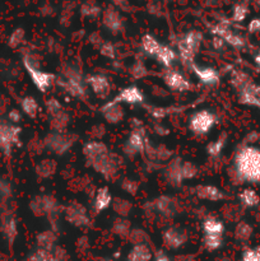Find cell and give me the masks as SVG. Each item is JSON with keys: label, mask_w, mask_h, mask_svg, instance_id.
Instances as JSON below:
<instances>
[{"label": "cell", "mask_w": 260, "mask_h": 261, "mask_svg": "<svg viewBox=\"0 0 260 261\" xmlns=\"http://www.w3.org/2000/svg\"><path fill=\"white\" fill-rule=\"evenodd\" d=\"M101 114L103 115L105 120H106L109 124L116 125L119 122L122 121L125 116L124 109H122V105H109L105 103L103 106L101 107Z\"/></svg>", "instance_id": "cb8c5ba5"}, {"label": "cell", "mask_w": 260, "mask_h": 261, "mask_svg": "<svg viewBox=\"0 0 260 261\" xmlns=\"http://www.w3.org/2000/svg\"><path fill=\"white\" fill-rule=\"evenodd\" d=\"M153 261H173V260L171 259L166 252L160 251L157 255H155V257H153Z\"/></svg>", "instance_id": "816d5d0a"}, {"label": "cell", "mask_w": 260, "mask_h": 261, "mask_svg": "<svg viewBox=\"0 0 260 261\" xmlns=\"http://www.w3.org/2000/svg\"><path fill=\"white\" fill-rule=\"evenodd\" d=\"M233 175L240 182L260 185V147L255 144L241 145L232 161Z\"/></svg>", "instance_id": "6da1fadb"}, {"label": "cell", "mask_w": 260, "mask_h": 261, "mask_svg": "<svg viewBox=\"0 0 260 261\" xmlns=\"http://www.w3.org/2000/svg\"><path fill=\"white\" fill-rule=\"evenodd\" d=\"M121 188H122V190L126 191L127 194H133V195H134V194L137 193L138 188H139V184H138L137 181L129 180V178H127V180L122 181Z\"/></svg>", "instance_id": "7dc6e473"}, {"label": "cell", "mask_w": 260, "mask_h": 261, "mask_svg": "<svg viewBox=\"0 0 260 261\" xmlns=\"http://www.w3.org/2000/svg\"><path fill=\"white\" fill-rule=\"evenodd\" d=\"M63 110V105H61V102L59 101L58 98H55V97H51V98H47L45 101V111L47 112V115L50 117L55 116V115H58L59 112H61Z\"/></svg>", "instance_id": "ab89813d"}, {"label": "cell", "mask_w": 260, "mask_h": 261, "mask_svg": "<svg viewBox=\"0 0 260 261\" xmlns=\"http://www.w3.org/2000/svg\"><path fill=\"white\" fill-rule=\"evenodd\" d=\"M183 161L184 160H181L178 157L172 158L167 163V166L165 168V172H163L168 185L173 186V188H178V186H181L185 182L183 178Z\"/></svg>", "instance_id": "ac0fdd59"}, {"label": "cell", "mask_w": 260, "mask_h": 261, "mask_svg": "<svg viewBox=\"0 0 260 261\" xmlns=\"http://www.w3.org/2000/svg\"><path fill=\"white\" fill-rule=\"evenodd\" d=\"M194 194L198 196L201 200L212 201V203H218L226 199V194L222 189H219L216 185H209V184H204V185H196L194 188Z\"/></svg>", "instance_id": "44dd1931"}, {"label": "cell", "mask_w": 260, "mask_h": 261, "mask_svg": "<svg viewBox=\"0 0 260 261\" xmlns=\"http://www.w3.org/2000/svg\"><path fill=\"white\" fill-rule=\"evenodd\" d=\"M247 14H249V8L245 3H237L233 8H232V22L241 23L246 19Z\"/></svg>", "instance_id": "74e56055"}, {"label": "cell", "mask_w": 260, "mask_h": 261, "mask_svg": "<svg viewBox=\"0 0 260 261\" xmlns=\"http://www.w3.org/2000/svg\"><path fill=\"white\" fill-rule=\"evenodd\" d=\"M254 228L246 221H241L235 227V239L240 242H247L252 237Z\"/></svg>", "instance_id": "1f68e13d"}, {"label": "cell", "mask_w": 260, "mask_h": 261, "mask_svg": "<svg viewBox=\"0 0 260 261\" xmlns=\"http://www.w3.org/2000/svg\"><path fill=\"white\" fill-rule=\"evenodd\" d=\"M145 97L144 93H143L142 89L139 88L135 84H132V86H127L125 88H122L116 96L112 99L107 101L106 103L109 105H142L144 102Z\"/></svg>", "instance_id": "8fae6325"}, {"label": "cell", "mask_w": 260, "mask_h": 261, "mask_svg": "<svg viewBox=\"0 0 260 261\" xmlns=\"http://www.w3.org/2000/svg\"><path fill=\"white\" fill-rule=\"evenodd\" d=\"M20 134L22 129L12 122H0V149L7 154L17 145H20Z\"/></svg>", "instance_id": "30bf717a"}, {"label": "cell", "mask_w": 260, "mask_h": 261, "mask_svg": "<svg viewBox=\"0 0 260 261\" xmlns=\"http://www.w3.org/2000/svg\"><path fill=\"white\" fill-rule=\"evenodd\" d=\"M190 69L194 75L198 78V81L204 86H217L221 81L219 71L214 66L198 65L196 63H193L190 65Z\"/></svg>", "instance_id": "2e32d148"}, {"label": "cell", "mask_w": 260, "mask_h": 261, "mask_svg": "<svg viewBox=\"0 0 260 261\" xmlns=\"http://www.w3.org/2000/svg\"><path fill=\"white\" fill-rule=\"evenodd\" d=\"M109 152L110 148L103 142H101V140H89L82 148V153H83L87 166L93 163L94 161H97L98 158H101L102 155H105Z\"/></svg>", "instance_id": "d6986e66"}, {"label": "cell", "mask_w": 260, "mask_h": 261, "mask_svg": "<svg viewBox=\"0 0 260 261\" xmlns=\"http://www.w3.org/2000/svg\"><path fill=\"white\" fill-rule=\"evenodd\" d=\"M154 132L157 133L158 135H167L168 134V129L167 127H165L163 126V125H161V124H155L154 125Z\"/></svg>", "instance_id": "f5cc1de1"}, {"label": "cell", "mask_w": 260, "mask_h": 261, "mask_svg": "<svg viewBox=\"0 0 260 261\" xmlns=\"http://www.w3.org/2000/svg\"><path fill=\"white\" fill-rule=\"evenodd\" d=\"M78 137L73 133L66 132H50L43 139V145L54 155L63 157L68 154L75 145Z\"/></svg>", "instance_id": "277c9868"}, {"label": "cell", "mask_w": 260, "mask_h": 261, "mask_svg": "<svg viewBox=\"0 0 260 261\" xmlns=\"http://www.w3.org/2000/svg\"><path fill=\"white\" fill-rule=\"evenodd\" d=\"M154 208L161 216L172 218L176 214V201L171 196L162 195L154 200Z\"/></svg>", "instance_id": "d4e9b609"}, {"label": "cell", "mask_w": 260, "mask_h": 261, "mask_svg": "<svg viewBox=\"0 0 260 261\" xmlns=\"http://www.w3.org/2000/svg\"><path fill=\"white\" fill-rule=\"evenodd\" d=\"M8 119H9V121L12 122V124L18 125V122L22 119V115H20V112L18 111V110H12V111L9 112V115H8Z\"/></svg>", "instance_id": "681fc988"}, {"label": "cell", "mask_w": 260, "mask_h": 261, "mask_svg": "<svg viewBox=\"0 0 260 261\" xmlns=\"http://www.w3.org/2000/svg\"><path fill=\"white\" fill-rule=\"evenodd\" d=\"M134 121L135 122H133L132 132L126 137L124 147H122V150H124L127 157H135L138 154H143L145 152V147H147L148 143L143 125L138 120H134Z\"/></svg>", "instance_id": "8992f818"}, {"label": "cell", "mask_w": 260, "mask_h": 261, "mask_svg": "<svg viewBox=\"0 0 260 261\" xmlns=\"http://www.w3.org/2000/svg\"><path fill=\"white\" fill-rule=\"evenodd\" d=\"M203 42V33L200 31L190 30L184 33L177 41V55L185 65L190 66L195 63V56Z\"/></svg>", "instance_id": "3957f363"}, {"label": "cell", "mask_w": 260, "mask_h": 261, "mask_svg": "<svg viewBox=\"0 0 260 261\" xmlns=\"http://www.w3.org/2000/svg\"><path fill=\"white\" fill-rule=\"evenodd\" d=\"M23 40H24V31L22 30V28H18V30H15L14 32H13V35L10 36V46H13V47H17V46H19L20 43L23 42Z\"/></svg>", "instance_id": "bcb514c9"}, {"label": "cell", "mask_w": 260, "mask_h": 261, "mask_svg": "<svg viewBox=\"0 0 260 261\" xmlns=\"http://www.w3.org/2000/svg\"><path fill=\"white\" fill-rule=\"evenodd\" d=\"M112 204V195L107 186H102L96 191L93 198V212L96 214H101L102 212L107 211Z\"/></svg>", "instance_id": "7402d4cb"}, {"label": "cell", "mask_w": 260, "mask_h": 261, "mask_svg": "<svg viewBox=\"0 0 260 261\" xmlns=\"http://www.w3.org/2000/svg\"><path fill=\"white\" fill-rule=\"evenodd\" d=\"M38 102L33 96H25L20 99V109L28 117H36L38 114Z\"/></svg>", "instance_id": "d6a6232c"}, {"label": "cell", "mask_w": 260, "mask_h": 261, "mask_svg": "<svg viewBox=\"0 0 260 261\" xmlns=\"http://www.w3.org/2000/svg\"><path fill=\"white\" fill-rule=\"evenodd\" d=\"M227 140H228V135L226 133L218 135L214 140L209 142L205 147V152L208 154L209 158H213V160H217L222 155L224 148L227 145Z\"/></svg>", "instance_id": "4316f807"}, {"label": "cell", "mask_w": 260, "mask_h": 261, "mask_svg": "<svg viewBox=\"0 0 260 261\" xmlns=\"http://www.w3.org/2000/svg\"><path fill=\"white\" fill-rule=\"evenodd\" d=\"M162 241L168 250H178L188 242V233L177 227H167L162 232Z\"/></svg>", "instance_id": "9a60e30c"}, {"label": "cell", "mask_w": 260, "mask_h": 261, "mask_svg": "<svg viewBox=\"0 0 260 261\" xmlns=\"http://www.w3.org/2000/svg\"><path fill=\"white\" fill-rule=\"evenodd\" d=\"M23 65H24L25 71L30 75L32 83L35 84V87L41 93H46L53 87V84L55 83L56 74L41 70L36 64H33L32 58H30V56H25L23 59Z\"/></svg>", "instance_id": "52a82bcc"}, {"label": "cell", "mask_w": 260, "mask_h": 261, "mask_svg": "<svg viewBox=\"0 0 260 261\" xmlns=\"http://www.w3.org/2000/svg\"><path fill=\"white\" fill-rule=\"evenodd\" d=\"M56 242V234L53 231H45L37 237V245L40 247L38 249L47 250V251H53L55 249Z\"/></svg>", "instance_id": "e575fe53"}, {"label": "cell", "mask_w": 260, "mask_h": 261, "mask_svg": "<svg viewBox=\"0 0 260 261\" xmlns=\"http://www.w3.org/2000/svg\"><path fill=\"white\" fill-rule=\"evenodd\" d=\"M247 31L250 33H260V17L252 18L247 24Z\"/></svg>", "instance_id": "c3c4849f"}, {"label": "cell", "mask_w": 260, "mask_h": 261, "mask_svg": "<svg viewBox=\"0 0 260 261\" xmlns=\"http://www.w3.org/2000/svg\"><path fill=\"white\" fill-rule=\"evenodd\" d=\"M114 7L120 10H127L129 9V0H111Z\"/></svg>", "instance_id": "f907efd6"}, {"label": "cell", "mask_w": 260, "mask_h": 261, "mask_svg": "<svg viewBox=\"0 0 260 261\" xmlns=\"http://www.w3.org/2000/svg\"><path fill=\"white\" fill-rule=\"evenodd\" d=\"M51 122V132H66L69 126V122H70V116H69L68 112L65 110H63L61 112H59L55 116L50 117Z\"/></svg>", "instance_id": "4dcf8cb0"}, {"label": "cell", "mask_w": 260, "mask_h": 261, "mask_svg": "<svg viewBox=\"0 0 260 261\" xmlns=\"http://www.w3.org/2000/svg\"><path fill=\"white\" fill-rule=\"evenodd\" d=\"M161 45H162V43H161L154 36L149 35V33L143 36L142 40H140V47H142V51L145 55L149 56V58H155Z\"/></svg>", "instance_id": "f546056e"}, {"label": "cell", "mask_w": 260, "mask_h": 261, "mask_svg": "<svg viewBox=\"0 0 260 261\" xmlns=\"http://www.w3.org/2000/svg\"><path fill=\"white\" fill-rule=\"evenodd\" d=\"M152 250L145 244H135L127 252L126 261H152Z\"/></svg>", "instance_id": "f1b7e54d"}, {"label": "cell", "mask_w": 260, "mask_h": 261, "mask_svg": "<svg viewBox=\"0 0 260 261\" xmlns=\"http://www.w3.org/2000/svg\"><path fill=\"white\" fill-rule=\"evenodd\" d=\"M199 170L196 167L195 163H193L191 161H183V178L184 181L193 180L196 177Z\"/></svg>", "instance_id": "b9f144b4"}, {"label": "cell", "mask_w": 260, "mask_h": 261, "mask_svg": "<svg viewBox=\"0 0 260 261\" xmlns=\"http://www.w3.org/2000/svg\"><path fill=\"white\" fill-rule=\"evenodd\" d=\"M162 79L167 88L173 92H186L191 88L190 81L176 69H166Z\"/></svg>", "instance_id": "5bb4252c"}, {"label": "cell", "mask_w": 260, "mask_h": 261, "mask_svg": "<svg viewBox=\"0 0 260 261\" xmlns=\"http://www.w3.org/2000/svg\"><path fill=\"white\" fill-rule=\"evenodd\" d=\"M241 261H260V246L245 249L241 254Z\"/></svg>", "instance_id": "ee69618b"}, {"label": "cell", "mask_w": 260, "mask_h": 261, "mask_svg": "<svg viewBox=\"0 0 260 261\" xmlns=\"http://www.w3.org/2000/svg\"><path fill=\"white\" fill-rule=\"evenodd\" d=\"M217 116L211 110H198L189 116L188 127L190 133L198 137L208 135L217 124Z\"/></svg>", "instance_id": "5b68a950"}, {"label": "cell", "mask_w": 260, "mask_h": 261, "mask_svg": "<svg viewBox=\"0 0 260 261\" xmlns=\"http://www.w3.org/2000/svg\"><path fill=\"white\" fill-rule=\"evenodd\" d=\"M81 13L83 17L97 18L101 14V8L94 0H86L81 7Z\"/></svg>", "instance_id": "8d00e7d4"}, {"label": "cell", "mask_w": 260, "mask_h": 261, "mask_svg": "<svg viewBox=\"0 0 260 261\" xmlns=\"http://www.w3.org/2000/svg\"><path fill=\"white\" fill-rule=\"evenodd\" d=\"M177 51L173 50L171 46L162 43L154 59L155 61H157L160 65H162L165 69H171L173 64H175V61L177 60Z\"/></svg>", "instance_id": "603a6c76"}, {"label": "cell", "mask_w": 260, "mask_h": 261, "mask_svg": "<svg viewBox=\"0 0 260 261\" xmlns=\"http://www.w3.org/2000/svg\"><path fill=\"white\" fill-rule=\"evenodd\" d=\"M213 46H214V48H216V50H221V48L224 46L223 40H221V38H219V37H217V36H214V38H213Z\"/></svg>", "instance_id": "db71d44e"}, {"label": "cell", "mask_w": 260, "mask_h": 261, "mask_svg": "<svg viewBox=\"0 0 260 261\" xmlns=\"http://www.w3.org/2000/svg\"><path fill=\"white\" fill-rule=\"evenodd\" d=\"M254 63H255V65H256L257 68L260 69V48H259V50H257V53L255 54V56H254Z\"/></svg>", "instance_id": "11a10c76"}, {"label": "cell", "mask_w": 260, "mask_h": 261, "mask_svg": "<svg viewBox=\"0 0 260 261\" xmlns=\"http://www.w3.org/2000/svg\"><path fill=\"white\" fill-rule=\"evenodd\" d=\"M237 199H239V203L246 209L256 208L260 204L259 194H257L252 188L242 189L239 193V195H237Z\"/></svg>", "instance_id": "83f0119b"}, {"label": "cell", "mask_w": 260, "mask_h": 261, "mask_svg": "<svg viewBox=\"0 0 260 261\" xmlns=\"http://www.w3.org/2000/svg\"><path fill=\"white\" fill-rule=\"evenodd\" d=\"M102 23H103V27L114 35H117L124 30V18L120 10L115 7H109L103 10Z\"/></svg>", "instance_id": "e0dca14e"}, {"label": "cell", "mask_w": 260, "mask_h": 261, "mask_svg": "<svg viewBox=\"0 0 260 261\" xmlns=\"http://www.w3.org/2000/svg\"><path fill=\"white\" fill-rule=\"evenodd\" d=\"M89 167L93 168L98 175H101L106 180H111L117 175L120 167H121V158L110 150L109 153L91 163Z\"/></svg>", "instance_id": "ba28073f"}, {"label": "cell", "mask_w": 260, "mask_h": 261, "mask_svg": "<svg viewBox=\"0 0 260 261\" xmlns=\"http://www.w3.org/2000/svg\"><path fill=\"white\" fill-rule=\"evenodd\" d=\"M130 71H132V75L137 79L143 78V76L147 75V68H145L144 64H143L142 61H137V63L133 65V68L130 69Z\"/></svg>", "instance_id": "f6af8a7d"}, {"label": "cell", "mask_w": 260, "mask_h": 261, "mask_svg": "<svg viewBox=\"0 0 260 261\" xmlns=\"http://www.w3.org/2000/svg\"><path fill=\"white\" fill-rule=\"evenodd\" d=\"M65 219L74 227H88L91 224V217L88 216V211L82 204L73 201L69 204L64 212Z\"/></svg>", "instance_id": "7c38bea8"}, {"label": "cell", "mask_w": 260, "mask_h": 261, "mask_svg": "<svg viewBox=\"0 0 260 261\" xmlns=\"http://www.w3.org/2000/svg\"><path fill=\"white\" fill-rule=\"evenodd\" d=\"M55 83L74 98L84 99L88 94L86 75L82 73L81 68L74 64H66L63 66L60 76L56 75Z\"/></svg>", "instance_id": "7a4b0ae2"}, {"label": "cell", "mask_w": 260, "mask_h": 261, "mask_svg": "<svg viewBox=\"0 0 260 261\" xmlns=\"http://www.w3.org/2000/svg\"><path fill=\"white\" fill-rule=\"evenodd\" d=\"M211 32L213 33L214 36L221 38V40H223V42L226 43V45L231 46V47L233 48H237V50L245 47V45H246L245 38L242 37L240 33L235 32V31L229 27V22H227V20H222V22L217 23L213 27H211Z\"/></svg>", "instance_id": "9c48e42d"}, {"label": "cell", "mask_w": 260, "mask_h": 261, "mask_svg": "<svg viewBox=\"0 0 260 261\" xmlns=\"http://www.w3.org/2000/svg\"><path fill=\"white\" fill-rule=\"evenodd\" d=\"M88 88L99 98H106L111 92V79L102 73H93L86 75Z\"/></svg>", "instance_id": "4fadbf2b"}, {"label": "cell", "mask_w": 260, "mask_h": 261, "mask_svg": "<svg viewBox=\"0 0 260 261\" xmlns=\"http://www.w3.org/2000/svg\"><path fill=\"white\" fill-rule=\"evenodd\" d=\"M203 245L209 252L217 251L223 246V236L216 234H203Z\"/></svg>", "instance_id": "d590c367"}, {"label": "cell", "mask_w": 260, "mask_h": 261, "mask_svg": "<svg viewBox=\"0 0 260 261\" xmlns=\"http://www.w3.org/2000/svg\"><path fill=\"white\" fill-rule=\"evenodd\" d=\"M237 97L240 103L260 109V86H256L254 82L237 91Z\"/></svg>", "instance_id": "ffe728a7"}, {"label": "cell", "mask_w": 260, "mask_h": 261, "mask_svg": "<svg viewBox=\"0 0 260 261\" xmlns=\"http://www.w3.org/2000/svg\"><path fill=\"white\" fill-rule=\"evenodd\" d=\"M201 229L204 234H216V236H223L226 231L224 222L217 217H206L201 223Z\"/></svg>", "instance_id": "484cf974"}, {"label": "cell", "mask_w": 260, "mask_h": 261, "mask_svg": "<svg viewBox=\"0 0 260 261\" xmlns=\"http://www.w3.org/2000/svg\"><path fill=\"white\" fill-rule=\"evenodd\" d=\"M55 171L56 162L53 160H43L42 162L40 163V166L37 167V173L43 178L53 176L54 173H55Z\"/></svg>", "instance_id": "f35d334b"}, {"label": "cell", "mask_w": 260, "mask_h": 261, "mask_svg": "<svg viewBox=\"0 0 260 261\" xmlns=\"http://www.w3.org/2000/svg\"><path fill=\"white\" fill-rule=\"evenodd\" d=\"M99 54H101L103 58L109 59V60H115L117 58V53H116V47L112 42L110 41H103L101 43V46H98Z\"/></svg>", "instance_id": "60d3db41"}, {"label": "cell", "mask_w": 260, "mask_h": 261, "mask_svg": "<svg viewBox=\"0 0 260 261\" xmlns=\"http://www.w3.org/2000/svg\"><path fill=\"white\" fill-rule=\"evenodd\" d=\"M27 261H55V259H54L53 251L37 249L35 252L30 255Z\"/></svg>", "instance_id": "7bdbcfd3"}, {"label": "cell", "mask_w": 260, "mask_h": 261, "mask_svg": "<svg viewBox=\"0 0 260 261\" xmlns=\"http://www.w3.org/2000/svg\"><path fill=\"white\" fill-rule=\"evenodd\" d=\"M252 79L250 78V75L247 73H245L244 70H239V69H235L231 73V84L233 86V88L236 91H240L241 88H244L245 86H247L249 83H251Z\"/></svg>", "instance_id": "836d02e7"}]
</instances>
